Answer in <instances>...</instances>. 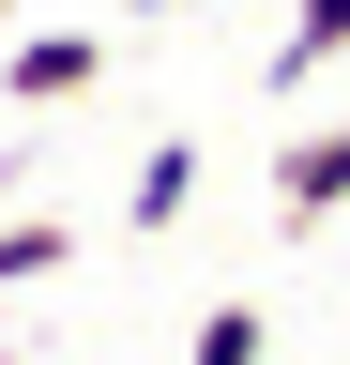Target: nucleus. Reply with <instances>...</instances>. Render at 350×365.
I'll return each instance as SVG.
<instances>
[{
	"instance_id": "obj_1",
	"label": "nucleus",
	"mask_w": 350,
	"mask_h": 365,
	"mask_svg": "<svg viewBox=\"0 0 350 365\" xmlns=\"http://www.w3.org/2000/svg\"><path fill=\"white\" fill-rule=\"evenodd\" d=\"M122 31H0V107H76V91H107Z\"/></svg>"
},
{
	"instance_id": "obj_2",
	"label": "nucleus",
	"mask_w": 350,
	"mask_h": 365,
	"mask_svg": "<svg viewBox=\"0 0 350 365\" xmlns=\"http://www.w3.org/2000/svg\"><path fill=\"white\" fill-rule=\"evenodd\" d=\"M274 213H289V228L350 213V122H320V137H289V153H274Z\"/></svg>"
},
{
	"instance_id": "obj_3",
	"label": "nucleus",
	"mask_w": 350,
	"mask_h": 365,
	"mask_svg": "<svg viewBox=\"0 0 350 365\" xmlns=\"http://www.w3.org/2000/svg\"><path fill=\"white\" fill-rule=\"evenodd\" d=\"M350 61V0H289V31L259 46V91H304V76H335Z\"/></svg>"
},
{
	"instance_id": "obj_4",
	"label": "nucleus",
	"mask_w": 350,
	"mask_h": 365,
	"mask_svg": "<svg viewBox=\"0 0 350 365\" xmlns=\"http://www.w3.org/2000/svg\"><path fill=\"white\" fill-rule=\"evenodd\" d=\"M168 213H198V137H153L122 182V228H168Z\"/></svg>"
},
{
	"instance_id": "obj_5",
	"label": "nucleus",
	"mask_w": 350,
	"mask_h": 365,
	"mask_svg": "<svg viewBox=\"0 0 350 365\" xmlns=\"http://www.w3.org/2000/svg\"><path fill=\"white\" fill-rule=\"evenodd\" d=\"M46 274H76V228L61 213H16L0 228V289H46Z\"/></svg>"
},
{
	"instance_id": "obj_6",
	"label": "nucleus",
	"mask_w": 350,
	"mask_h": 365,
	"mask_svg": "<svg viewBox=\"0 0 350 365\" xmlns=\"http://www.w3.org/2000/svg\"><path fill=\"white\" fill-rule=\"evenodd\" d=\"M183 365H274V319H259V304H213L183 335Z\"/></svg>"
},
{
	"instance_id": "obj_7",
	"label": "nucleus",
	"mask_w": 350,
	"mask_h": 365,
	"mask_svg": "<svg viewBox=\"0 0 350 365\" xmlns=\"http://www.w3.org/2000/svg\"><path fill=\"white\" fill-rule=\"evenodd\" d=\"M168 16H213V0H122V31H168Z\"/></svg>"
},
{
	"instance_id": "obj_8",
	"label": "nucleus",
	"mask_w": 350,
	"mask_h": 365,
	"mask_svg": "<svg viewBox=\"0 0 350 365\" xmlns=\"http://www.w3.org/2000/svg\"><path fill=\"white\" fill-rule=\"evenodd\" d=\"M0 31H16V0H0Z\"/></svg>"
}]
</instances>
